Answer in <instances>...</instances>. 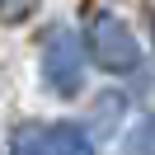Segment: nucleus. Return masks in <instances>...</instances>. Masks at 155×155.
Segmentation results:
<instances>
[{
    "mask_svg": "<svg viewBox=\"0 0 155 155\" xmlns=\"http://www.w3.org/2000/svg\"><path fill=\"white\" fill-rule=\"evenodd\" d=\"M85 52L80 47V33L71 28H52L42 38V85L57 99H75L85 89Z\"/></svg>",
    "mask_w": 155,
    "mask_h": 155,
    "instance_id": "1",
    "label": "nucleus"
},
{
    "mask_svg": "<svg viewBox=\"0 0 155 155\" xmlns=\"http://www.w3.org/2000/svg\"><path fill=\"white\" fill-rule=\"evenodd\" d=\"M85 47H89V57H94L104 71H113V75H122V71H136V66H141V42H136L132 28H127L117 14H108V10L89 19V28H85Z\"/></svg>",
    "mask_w": 155,
    "mask_h": 155,
    "instance_id": "2",
    "label": "nucleus"
},
{
    "mask_svg": "<svg viewBox=\"0 0 155 155\" xmlns=\"http://www.w3.org/2000/svg\"><path fill=\"white\" fill-rule=\"evenodd\" d=\"M52 132V155H94V136L75 122H57L47 127Z\"/></svg>",
    "mask_w": 155,
    "mask_h": 155,
    "instance_id": "3",
    "label": "nucleus"
},
{
    "mask_svg": "<svg viewBox=\"0 0 155 155\" xmlns=\"http://www.w3.org/2000/svg\"><path fill=\"white\" fill-rule=\"evenodd\" d=\"M10 155H52V132H47V127H38V122L14 127V136H10Z\"/></svg>",
    "mask_w": 155,
    "mask_h": 155,
    "instance_id": "4",
    "label": "nucleus"
},
{
    "mask_svg": "<svg viewBox=\"0 0 155 155\" xmlns=\"http://www.w3.org/2000/svg\"><path fill=\"white\" fill-rule=\"evenodd\" d=\"M122 155H155V113H146L141 122L122 136Z\"/></svg>",
    "mask_w": 155,
    "mask_h": 155,
    "instance_id": "5",
    "label": "nucleus"
},
{
    "mask_svg": "<svg viewBox=\"0 0 155 155\" xmlns=\"http://www.w3.org/2000/svg\"><path fill=\"white\" fill-rule=\"evenodd\" d=\"M122 113H127V94H117V89H108L104 99L94 104V122H99V132H117V122H122Z\"/></svg>",
    "mask_w": 155,
    "mask_h": 155,
    "instance_id": "6",
    "label": "nucleus"
},
{
    "mask_svg": "<svg viewBox=\"0 0 155 155\" xmlns=\"http://www.w3.org/2000/svg\"><path fill=\"white\" fill-rule=\"evenodd\" d=\"M38 0H0V24H24Z\"/></svg>",
    "mask_w": 155,
    "mask_h": 155,
    "instance_id": "7",
    "label": "nucleus"
}]
</instances>
